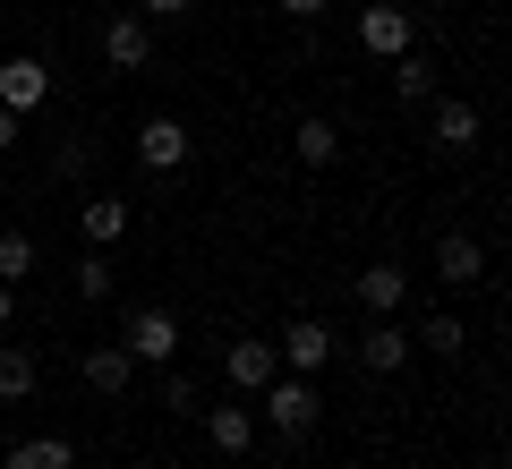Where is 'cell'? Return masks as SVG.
I'll use <instances>...</instances> for the list:
<instances>
[{"label": "cell", "instance_id": "1", "mask_svg": "<svg viewBox=\"0 0 512 469\" xmlns=\"http://www.w3.org/2000/svg\"><path fill=\"white\" fill-rule=\"evenodd\" d=\"M265 427L299 444V435L316 427V376H274L265 384Z\"/></svg>", "mask_w": 512, "mask_h": 469}, {"label": "cell", "instance_id": "2", "mask_svg": "<svg viewBox=\"0 0 512 469\" xmlns=\"http://www.w3.org/2000/svg\"><path fill=\"white\" fill-rule=\"evenodd\" d=\"M120 350H128V359H146V367H171V359H180V316H171V307H137Z\"/></svg>", "mask_w": 512, "mask_h": 469}, {"label": "cell", "instance_id": "3", "mask_svg": "<svg viewBox=\"0 0 512 469\" xmlns=\"http://www.w3.org/2000/svg\"><path fill=\"white\" fill-rule=\"evenodd\" d=\"M359 43L376 60H402L410 52V9H402V0H367V9H359Z\"/></svg>", "mask_w": 512, "mask_h": 469}, {"label": "cell", "instance_id": "4", "mask_svg": "<svg viewBox=\"0 0 512 469\" xmlns=\"http://www.w3.org/2000/svg\"><path fill=\"white\" fill-rule=\"evenodd\" d=\"M222 376H231L239 393H265V384L282 376V350L274 342H231V350H222Z\"/></svg>", "mask_w": 512, "mask_h": 469}, {"label": "cell", "instance_id": "5", "mask_svg": "<svg viewBox=\"0 0 512 469\" xmlns=\"http://www.w3.org/2000/svg\"><path fill=\"white\" fill-rule=\"evenodd\" d=\"M137 154H146V171H180L188 163V128L171 120V111H154V120L137 128Z\"/></svg>", "mask_w": 512, "mask_h": 469}, {"label": "cell", "instance_id": "6", "mask_svg": "<svg viewBox=\"0 0 512 469\" xmlns=\"http://www.w3.org/2000/svg\"><path fill=\"white\" fill-rule=\"evenodd\" d=\"M0 103H9V111L52 103V69H43V60H0Z\"/></svg>", "mask_w": 512, "mask_h": 469}, {"label": "cell", "instance_id": "7", "mask_svg": "<svg viewBox=\"0 0 512 469\" xmlns=\"http://www.w3.org/2000/svg\"><path fill=\"white\" fill-rule=\"evenodd\" d=\"M103 60H111V69H146V60H154V26L146 18H111L103 26Z\"/></svg>", "mask_w": 512, "mask_h": 469}, {"label": "cell", "instance_id": "8", "mask_svg": "<svg viewBox=\"0 0 512 469\" xmlns=\"http://www.w3.org/2000/svg\"><path fill=\"white\" fill-rule=\"evenodd\" d=\"M282 359H291V376H325V359H333V333L316 325V316H299V325L282 333Z\"/></svg>", "mask_w": 512, "mask_h": 469}, {"label": "cell", "instance_id": "9", "mask_svg": "<svg viewBox=\"0 0 512 469\" xmlns=\"http://www.w3.org/2000/svg\"><path fill=\"white\" fill-rule=\"evenodd\" d=\"M359 359L376 367V376H393V367H410V333L393 325V316H376V325L359 333Z\"/></svg>", "mask_w": 512, "mask_h": 469}, {"label": "cell", "instance_id": "10", "mask_svg": "<svg viewBox=\"0 0 512 469\" xmlns=\"http://www.w3.org/2000/svg\"><path fill=\"white\" fill-rule=\"evenodd\" d=\"M359 299H367V316H393V307L410 299V273L384 256V265H367V273H359Z\"/></svg>", "mask_w": 512, "mask_h": 469}, {"label": "cell", "instance_id": "11", "mask_svg": "<svg viewBox=\"0 0 512 469\" xmlns=\"http://www.w3.org/2000/svg\"><path fill=\"white\" fill-rule=\"evenodd\" d=\"M436 273H444V282H453V290H470L478 282V273H487V248H478V239H436Z\"/></svg>", "mask_w": 512, "mask_h": 469}, {"label": "cell", "instance_id": "12", "mask_svg": "<svg viewBox=\"0 0 512 469\" xmlns=\"http://www.w3.org/2000/svg\"><path fill=\"white\" fill-rule=\"evenodd\" d=\"M128 376H137V359H128L120 342H94L86 350V384H94V393H128Z\"/></svg>", "mask_w": 512, "mask_h": 469}, {"label": "cell", "instance_id": "13", "mask_svg": "<svg viewBox=\"0 0 512 469\" xmlns=\"http://www.w3.org/2000/svg\"><path fill=\"white\" fill-rule=\"evenodd\" d=\"M205 435H214V452H248L256 444V410H205Z\"/></svg>", "mask_w": 512, "mask_h": 469}, {"label": "cell", "instance_id": "14", "mask_svg": "<svg viewBox=\"0 0 512 469\" xmlns=\"http://www.w3.org/2000/svg\"><path fill=\"white\" fill-rule=\"evenodd\" d=\"M9 469H77V452H69V435H26L9 452Z\"/></svg>", "mask_w": 512, "mask_h": 469}, {"label": "cell", "instance_id": "15", "mask_svg": "<svg viewBox=\"0 0 512 469\" xmlns=\"http://www.w3.org/2000/svg\"><path fill=\"white\" fill-rule=\"evenodd\" d=\"M393 94H402V103H427V94H436V60L402 52V60H393Z\"/></svg>", "mask_w": 512, "mask_h": 469}, {"label": "cell", "instance_id": "16", "mask_svg": "<svg viewBox=\"0 0 512 469\" xmlns=\"http://www.w3.org/2000/svg\"><path fill=\"white\" fill-rule=\"evenodd\" d=\"M77 231H86V239H94V248H111V239H120V231H128V205H120V197H94V205H86V214H77Z\"/></svg>", "mask_w": 512, "mask_h": 469}, {"label": "cell", "instance_id": "17", "mask_svg": "<svg viewBox=\"0 0 512 469\" xmlns=\"http://www.w3.org/2000/svg\"><path fill=\"white\" fill-rule=\"evenodd\" d=\"M26 393H35V350L0 342V401H26Z\"/></svg>", "mask_w": 512, "mask_h": 469}, {"label": "cell", "instance_id": "18", "mask_svg": "<svg viewBox=\"0 0 512 469\" xmlns=\"http://www.w3.org/2000/svg\"><path fill=\"white\" fill-rule=\"evenodd\" d=\"M436 145L470 154V145H478V111H470V103H436Z\"/></svg>", "mask_w": 512, "mask_h": 469}, {"label": "cell", "instance_id": "19", "mask_svg": "<svg viewBox=\"0 0 512 469\" xmlns=\"http://www.w3.org/2000/svg\"><path fill=\"white\" fill-rule=\"evenodd\" d=\"M410 350H436V359H461V350H470V333H461V316H427V333Z\"/></svg>", "mask_w": 512, "mask_h": 469}, {"label": "cell", "instance_id": "20", "mask_svg": "<svg viewBox=\"0 0 512 469\" xmlns=\"http://www.w3.org/2000/svg\"><path fill=\"white\" fill-rule=\"evenodd\" d=\"M26 273H35V239H26V231H0V282L18 290Z\"/></svg>", "mask_w": 512, "mask_h": 469}, {"label": "cell", "instance_id": "21", "mask_svg": "<svg viewBox=\"0 0 512 469\" xmlns=\"http://www.w3.org/2000/svg\"><path fill=\"white\" fill-rule=\"evenodd\" d=\"M299 163H333V154H342V137H333V120H299Z\"/></svg>", "mask_w": 512, "mask_h": 469}, {"label": "cell", "instance_id": "22", "mask_svg": "<svg viewBox=\"0 0 512 469\" xmlns=\"http://www.w3.org/2000/svg\"><path fill=\"white\" fill-rule=\"evenodd\" d=\"M77 290H86V299H111V256H103V248L77 265Z\"/></svg>", "mask_w": 512, "mask_h": 469}, {"label": "cell", "instance_id": "23", "mask_svg": "<svg viewBox=\"0 0 512 469\" xmlns=\"http://www.w3.org/2000/svg\"><path fill=\"white\" fill-rule=\"evenodd\" d=\"M163 410H197V384H188V376H163Z\"/></svg>", "mask_w": 512, "mask_h": 469}, {"label": "cell", "instance_id": "24", "mask_svg": "<svg viewBox=\"0 0 512 469\" xmlns=\"http://www.w3.org/2000/svg\"><path fill=\"white\" fill-rule=\"evenodd\" d=\"M325 9H333V0H282V18H299V26H316Z\"/></svg>", "mask_w": 512, "mask_h": 469}, {"label": "cell", "instance_id": "25", "mask_svg": "<svg viewBox=\"0 0 512 469\" xmlns=\"http://www.w3.org/2000/svg\"><path fill=\"white\" fill-rule=\"evenodd\" d=\"M9 325H18V290L0 282V333H9Z\"/></svg>", "mask_w": 512, "mask_h": 469}, {"label": "cell", "instance_id": "26", "mask_svg": "<svg viewBox=\"0 0 512 469\" xmlns=\"http://www.w3.org/2000/svg\"><path fill=\"white\" fill-rule=\"evenodd\" d=\"M9 145H18V111L0 103V154H9Z\"/></svg>", "mask_w": 512, "mask_h": 469}, {"label": "cell", "instance_id": "27", "mask_svg": "<svg viewBox=\"0 0 512 469\" xmlns=\"http://www.w3.org/2000/svg\"><path fill=\"white\" fill-rule=\"evenodd\" d=\"M146 18H188V0H146Z\"/></svg>", "mask_w": 512, "mask_h": 469}]
</instances>
